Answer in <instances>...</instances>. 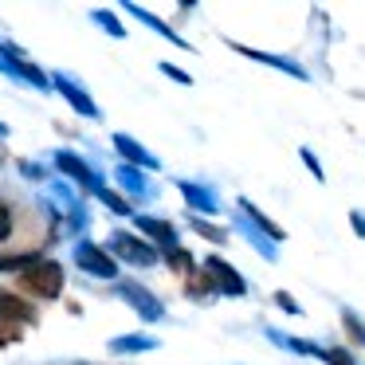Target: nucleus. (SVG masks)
<instances>
[{
  "instance_id": "nucleus-1",
  "label": "nucleus",
  "mask_w": 365,
  "mask_h": 365,
  "mask_svg": "<svg viewBox=\"0 0 365 365\" xmlns=\"http://www.w3.org/2000/svg\"><path fill=\"white\" fill-rule=\"evenodd\" d=\"M20 283H24V291L40 294V299H59V291H63V267L51 259H40L20 275Z\"/></svg>"
},
{
  "instance_id": "nucleus-18",
  "label": "nucleus",
  "mask_w": 365,
  "mask_h": 365,
  "mask_svg": "<svg viewBox=\"0 0 365 365\" xmlns=\"http://www.w3.org/2000/svg\"><path fill=\"white\" fill-rule=\"evenodd\" d=\"M32 263H40V255H36V252H24V255H0V271H20V275H24Z\"/></svg>"
},
{
  "instance_id": "nucleus-20",
  "label": "nucleus",
  "mask_w": 365,
  "mask_h": 365,
  "mask_svg": "<svg viewBox=\"0 0 365 365\" xmlns=\"http://www.w3.org/2000/svg\"><path fill=\"white\" fill-rule=\"evenodd\" d=\"M95 197L103 200V205L110 208V212H118V216H130V212H134V208H130V200H126V197H118V192H110V189H106V185H103V189L95 192Z\"/></svg>"
},
{
  "instance_id": "nucleus-30",
  "label": "nucleus",
  "mask_w": 365,
  "mask_h": 365,
  "mask_svg": "<svg viewBox=\"0 0 365 365\" xmlns=\"http://www.w3.org/2000/svg\"><path fill=\"white\" fill-rule=\"evenodd\" d=\"M349 224H354L357 236H365V216H361V212H349Z\"/></svg>"
},
{
  "instance_id": "nucleus-21",
  "label": "nucleus",
  "mask_w": 365,
  "mask_h": 365,
  "mask_svg": "<svg viewBox=\"0 0 365 365\" xmlns=\"http://www.w3.org/2000/svg\"><path fill=\"white\" fill-rule=\"evenodd\" d=\"M192 232H197V236H205V240H212V244H224V240H228V232H224V228H212V224H205L200 216H192Z\"/></svg>"
},
{
  "instance_id": "nucleus-13",
  "label": "nucleus",
  "mask_w": 365,
  "mask_h": 365,
  "mask_svg": "<svg viewBox=\"0 0 365 365\" xmlns=\"http://www.w3.org/2000/svg\"><path fill=\"white\" fill-rule=\"evenodd\" d=\"M138 232H145L150 240H158L161 247H173L177 244V228L169 220H158V216H138Z\"/></svg>"
},
{
  "instance_id": "nucleus-16",
  "label": "nucleus",
  "mask_w": 365,
  "mask_h": 365,
  "mask_svg": "<svg viewBox=\"0 0 365 365\" xmlns=\"http://www.w3.org/2000/svg\"><path fill=\"white\" fill-rule=\"evenodd\" d=\"M114 354H145V349H158V338L150 334H134V338H114L110 341Z\"/></svg>"
},
{
  "instance_id": "nucleus-27",
  "label": "nucleus",
  "mask_w": 365,
  "mask_h": 365,
  "mask_svg": "<svg viewBox=\"0 0 365 365\" xmlns=\"http://www.w3.org/2000/svg\"><path fill=\"white\" fill-rule=\"evenodd\" d=\"M161 75H169V79H173V83H181V87H192V79L181 71V67H173V63H161Z\"/></svg>"
},
{
  "instance_id": "nucleus-22",
  "label": "nucleus",
  "mask_w": 365,
  "mask_h": 365,
  "mask_svg": "<svg viewBox=\"0 0 365 365\" xmlns=\"http://www.w3.org/2000/svg\"><path fill=\"white\" fill-rule=\"evenodd\" d=\"M165 259H169V267H173V271H185V275H192V255H189V252H181V247H169Z\"/></svg>"
},
{
  "instance_id": "nucleus-23",
  "label": "nucleus",
  "mask_w": 365,
  "mask_h": 365,
  "mask_svg": "<svg viewBox=\"0 0 365 365\" xmlns=\"http://www.w3.org/2000/svg\"><path fill=\"white\" fill-rule=\"evenodd\" d=\"M95 20H98V28H106V32L114 36V40H122V36H126V28L118 24V20H114V12H106V9H98L95 12Z\"/></svg>"
},
{
  "instance_id": "nucleus-14",
  "label": "nucleus",
  "mask_w": 365,
  "mask_h": 365,
  "mask_svg": "<svg viewBox=\"0 0 365 365\" xmlns=\"http://www.w3.org/2000/svg\"><path fill=\"white\" fill-rule=\"evenodd\" d=\"M126 12H130V16H138V20H142V24H145V28H153V32H158V36H165L169 43H177V48H181V51H189V43H185L181 36H177L173 28L165 24V20H158V16H153V12H145L142 4H126Z\"/></svg>"
},
{
  "instance_id": "nucleus-4",
  "label": "nucleus",
  "mask_w": 365,
  "mask_h": 365,
  "mask_svg": "<svg viewBox=\"0 0 365 365\" xmlns=\"http://www.w3.org/2000/svg\"><path fill=\"white\" fill-rule=\"evenodd\" d=\"M51 87H56L59 95H63L67 103L75 106V114H83V118H103V114H98V106H95V98H91L67 71H56V75H51Z\"/></svg>"
},
{
  "instance_id": "nucleus-12",
  "label": "nucleus",
  "mask_w": 365,
  "mask_h": 365,
  "mask_svg": "<svg viewBox=\"0 0 365 365\" xmlns=\"http://www.w3.org/2000/svg\"><path fill=\"white\" fill-rule=\"evenodd\" d=\"M240 212H244L247 220H255V228H259L263 236L271 240V244H283V240H287V232L279 228V224L271 220V216H263V212H259V208H255V205H252V200H247V197H240Z\"/></svg>"
},
{
  "instance_id": "nucleus-9",
  "label": "nucleus",
  "mask_w": 365,
  "mask_h": 365,
  "mask_svg": "<svg viewBox=\"0 0 365 365\" xmlns=\"http://www.w3.org/2000/svg\"><path fill=\"white\" fill-rule=\"evenodd\" d=\"M232 43V40H228ZM232 51H240V56H247V59H255V63H271V67H279V71H287L291 79H302L307 83L310 79V71L302 63H294V59H287V56H271V51H255V48H244V43H232Z\"/></svg>"
},
{
  "instance_id": "nucleus-3",
  "label": "nucleus",
  "mask_w": 365,
  "mask_h": 365,
  "mask_svg": "<svg viewBox=\"0 0 365 365\" xmlns=\"http://www.w3.org/2000/svg\"><path fill=\"white\" fill-rule=\"evenodd\" d=\"M75 263H79L87 275H95V279H114V275H118V263H114V255L103 252L98 244H87V240L75 247Z\"/></svg>"
},
{
  "instance_id": "nucleus-11",
  "label": "nucleus",
  "mask_w": 365,
  "mask_h": 365,
  "mask_svg": "<svg viewBox=\"0 0 365 365\" xmlns=\"http://www.w3.org/2000/svg\"><path fill=\"white\" fill-rule=\"evenodd\" d=\"M177 189H181V197H185V200H189L192 212H208V216L220 212V200H216V192L208 189V185H197V181H177Z\"/></svg>"
},
{
  "instance_id": "nucleus-29",
  "label": "nucleus",
  "mask_w": 365,
  "mask_h": 365,
  "mask_svg": "<svg viewBox=\"0 0 365 365\" xmlns=\"http://www.w3.org/2000/svg\"><path fill=\"white\" fill-rule=\"evenodd\" d=\"M275 302H279V307L287 310V314H302V307H299V302H294V299H291V294H287V291H275Z\"/></svg>"
},
{
  "instance_id": "nucleus-7",
  "label": "nucleus",
  "mask_w": 365,
  "mask_h": 365,
  "mask_svg": "<svg viewBox=\"0 0 365 365\" xmlns=\"http://www.w3.org/2000/svg\"><path fill=\"white\" fill-rule=\"evenodd\" d=\"M118 294L145 318V322H161V318H165V307H161V302L153 299V294L145 291L142 283H118Z\"/></svg>"
},
{
  "instance_id": "nucleus-24",
  "label": "nucleus",
  "mask_w": 365,
  "mask_h": 365,
  "mask_svg": "<svg viewBox=\"0 0 365 365\" xmlns=\"http://www.w3.org/2000/svg\"><path fill=\"white\" fill-rule=\"evenodd\" d=\"M341 322H346L349 338H354V341H361V346H365V322H361V318H357L354 310H341Z\"/></svg>"
},
{
  "instance_id": "nucleus-17",
  "label": "nucleus",
  "mask_w": 365,
  "mask_h": 365,
  "mask_svg": "<svg viewBox=\"0 0 365 365\" xmlns=\"http://www.w3.org/2000/svg\"><path fill=\"white\" fill-rule=\"evenodd\" d=\"M118 185L122 189H130L134 197H145V177H142V169H134V165H118Z\"/></svg>"
},
{
  "instance_id": "nucleus-5",
  "label": "nucleus",
  "mask_w": 365,
  "mask_h": 365,
  "mask_svg": "<svg viewBox=\"0 0 365 365\" xmlns=\"http://www.w3.org/2000/svg\"><path fill=\"white\" fill-rule=\"evenodd\" d=\"M110 252L122 255L126 263H138V267H150V263H158V252H153L145 240L130 236V232H114V236H110Z\"/></svg>"
},
{
  "instance_id": "nucleus-2",
  "label": "nucleus",
  "mask_w": 365,
  "mask_h": 365,
  "mask_svg": "<svg viewBox=\"0 0 365 365\" xmlns=\"http://www.w3.org/2000/svg\"><path fill=\"white\" fill-rule=\"evenodd\" d=\"M205 275H208V283H212V291L228 294V299H240V294H247L244 275H240V271L232 267L228 259H220V255H208V259H205Z\"/></svg>"
},
{
  "instance_id": "nucleus-26",
  "label": "nucleus",
  "mask_w": 365,
  "mask_h": 365,
  "mask_svg": "<svg viewBox=\"0 0 365 365\" xmlns=\"http://www.w3.org/2000/svg\"><path fill=\"white\" fill-rule=\"evenodd\" d=\"M299 158H302V165L310 169V173H314V181H326V173H322V165H318V158L310 150H299Z\"/></svg>"
},
{
  "instance_id": "nucleus-6",
  "label": "nucleus",
  "mask_w": 365,
  "mask_h": 365,
  "mask_svg": "<svg viewBox=\"0 0 365 365\" xmlns=\"http://www.w3.org/2000/svg\"><path fill=\"white\" fill-rule=\"evenodd\" d=\"M0 51H4V56H0V71L20 75V79H28L32 87H40V91H48V87H51V83H48V75H43L40 67H32V63H28V59L20 56V48H16V43H4Z\"/></svg>"
},
{
  "instance_id": "nucleus-25",
  "label": "nucleus",
  "mask_w": 365,
  "mask_h": 365,
  "mask_svg": "<svg viewBox=\"0 0 365 365\" xmlns=\"http://www.w3.org/2000/svg\"><path fill=\"white\" fill-rule=\"evenodd\" d=\"M322 361H330V365H354V357H349V349L334 346V349H322Z\"/></svg>"
},
{
  "instance_id": "nucleus-15",
  "label": "nucleus",
  "mask_w": 365,
  "mask_h": 365,
  "mask_svg": "<svg viewBox=\"0 0 365 365\" xmlns=\"http://www.w3.org/2000/svg\"><path fill=\"white\" fill-rule=\"evenodd\" d=\"M0 318H9V322H32L36 310L24 299H16V294H0Z\"/></svg>"
},
{
  "instance_id": "nucleus-28",
  "label": "nucleus",
  "mask_w": 365,
  "mask_h": 365,
  "mask_svg": "<svg viewBox=\"0 0 365 365\" xmlns=\"http://www.w3.org/2000/svg\"><path fill=\"white\" fill-rule=\"evenodd\" d=\"M12 236V212H9V205L0 200V240H9Z\"/></svg>"
},
{
  "instance_id": "nucleus-8",
  "label": "nucleus",
  "mask_w": 365,
  "mask_h": 365,
  "mask_svg": "<svg viewBox=\"0 0 365 365\" xmlns=\"http://www.w3.org/2000/svg\"><path fill=\"white\" fill-rule=\"evenodd\" d=\"M56 165H59V173H67L75 185H83V189H91V192H98V189H103L98 173H95V169H91L83 158H75V153L59 150V153H56Z\"/></svg>"
},
{
  "instance_id": "nucleus-19",
  "label": "nucleus",
  "mask_w": 365,
  "mask_h": 365,
  "mask_svg": "<svg viewBox=\"0 0 365 365\" xmlns=\"http://www.w3.org/2000/svg\"><path fill=\"white\" fill-rule=\"evenodd\" d=\"M240 232H244V236L247 240H252V247H255V252H259L263 255V259H275V244H267V236H263V232H255V228H247V224H240Z\"/></svg>"
},
{
  "instance_id": "nucleus-31",
  "label": "nucleus",
  "mask_w": 365,
  "mask_h": 365,
  "mask_svg": "<svg viewBox=\"0 0 365 365\" xmlns=\"http://www.w3.org/2000/svg\"><path fill=\"white\" fill-rule=\"evenodd\" d=\"M4 134H9V126H0V138H4Z\"/></svg>"
},
{
  "instance_id": "nucleus-10",
  "label": "nucleus",
  "mask_w": 365,
  "mask_h": 365,
  "mask_svg": "<svg viewBox=\"0 0 365 365\" xmlns=\"http://www.w3.org/2000/svg\"><path fill=\"white\" fill-rule=\"evenodd\" d=\"M114 150H118L122 158H126V165H134V169H161V161L130 134H114Z\"/></svg>"
}]
</instances>
